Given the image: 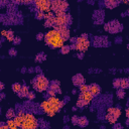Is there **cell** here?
<instances>
[{
    "instance_id": "cell-1",
    "label": "cell",
    "mask_w": 129,
    "mask_h": 129,
    "mask_svg": "<svg viewBox=\"0 0 129 129\" xmlns=\"http://www.w3.org/2000/svg\"><path fill=\"white\" fill-rule=\"evenodd\" d=\"M44 41L47 45L52 48H61L64 44V39L62 38L58 29L53 28L44 34Z\"/></svg>"
},
{
    "instance_id": "cell-2",
    "label": "cell",
    "mask_w": 129,
    "mask_h": 129,
    "mask_svg": "<svg viewBox=\"0 0 129 129\" xmlns=\"http://www.w3.org/2000/svg\"><path fill=\"white\" fill-rule=\"evenodd\" d=\"M49 81L47 80L46 77H44L43 75H38L32 82V86L34 88L35 91L37 92H44L48 89L49 87Z\"/></svg>"
},
{
    "instance_id": "cell-3",
    "label": "cell",
    "mask_w": 129,
    "mask_h": 129,
    "mask_svg": "<svg viewBox=\"0 0 129 129\" xmlns=\"http://www.w3.org/2000/svg\"><path fill=\"white\" fill-rule=\"evenodd\" d=\"M38 126H39V123H38L37 119L34 117V115L31 113H26L24 118H23V121H22L20 128H22V129H35Z\"/></svg>"
},
{
    "instance_id": "cell-4",
    "label": "cell",
    "mask_w": 129,
    "mask_h": 129,
    "mask_svg": "<svg viewBox=\"0 0 129 129\" xmlns=\"http://www.w3.org/2000/svg\"><path fill=\"white\" fill-rule=\"evenodd\" d=\"M94 98V95L88 90L85 92H81L79 96V100L77 101V107L78 108H83L87 105H89Z\"/></svg>"
},
{
    "instance_id": "cell-5",
    "label": "cell",
    "mask_w": 129,
    "mask_h": 129,
    "mask_svg": "<svg viewBox=\"0 0 129 129\" xmlns=\"http://www.w3.org/2000/svg\"><path fill=\"white\" fill-rule=\"evenodd\" d=\"M70 22H71V17L68 13H66V12L56 13V14H54V26H53V28L58 27V26H68Z\"/></svg>"
},
{
    "instance_id": "cell-6",
    "label": "cell",
    "mask_w": 129,
    "mask_h": 129,
    "mask_svg": "<svg viewBox=\"0 0 129 129\" xmlns=\"http://www.w3.org/2000/svg\"><path fill=\"white\" fill-rule=\"evenodd\" d=\"M90 46V40L88 38L87 35H81L79 36L77 39H76V42H75V48L81 52H85L88 50Z\"/></svg>"
},
{
    "instance_id": "cell-7",
    "label": "cell",
    "mask_w": 129,
    "mask_h": 129,
    "mask_svg": "<svg viewBox=\"0 0 129 129\" xmlns=\"http://www.w3.org/2000/svg\"><path fill=\"white\" fill-rule=\"evenodd\" d=\"M121 115V110L117 107H109L106 112V120L110 124H115Z\"/></svg>"
},
{
    "instance_id": "cell-8",
    "label": "cell",
    "mask_w": 129,
    "mask_h": 129,
    "mask_svg": "<svg viewBox=\"0 0 129 129\" xmlns=\"http://www.w3.org/2000/svg\"><path fill=\"white\" fill-rule=\"evenodd\" d=\"M69 8V3L67 0H51V10L56 13L66 12Z\"/></svg>"
},
{
    "instance_id": "cell-9",
    "label": "cell",
    "mask_w": 129,
    "mask_h": 129,
    "mask_svg": "<svg viewBox=\"0 0 129 129\" xmlns=\"http://www.w3.org/2000/svg\"><path fill=\"white\" fill-rule=\"evenodd\" d=\"M33 3L37 11L46 13L51 10V0H33Z\"/></svg>"
},
{
    "instance_id": "cell-10",
    "label": "cell",
    "mask_w": 129,
    "mask_h": 129,
    "mask_svg": "<svg viewBox=\"0 0 129 129\" xmlns=\"http://www.w3.org/2000/svg\"><path fill=\"white\" fill-rule=\"evenodd\" d=\"M47 100H48L50 106L52 107V109H53V111H54L55 113H57V112L62 108V106H63V102H62L60 99L56 98L55 96H50Z\"/></svg>"
},
{
    "instance_id": "cell-11",
    "label": "cell",
    "mask_w": 129,
    "mask_h": 129,
    "mask_svg": "<svg viewBox=\"0 0 129 129\" xmlns=\"http://www.w3.org/2000/svg\"><path fill=\"white\" fill-rule=\"evenodd\" d=\"M40 107H41V109L43 110V112H44L47 116H49V117H53V116L56 114V113L53 111V109H52V107L50 106V104H49V102H48L47 99L41 102Z\"/></svg>"
},
{
    "instance_id": "cell-12",
    "label": "cell",
    "mask_w": 129,
    "mask_h": 129,
    "mask_svg": "<svg viewBox=\"0 0 129 129\" xmlns=\"http://www.w3.org/2000/svg\"><path fill=\"white\" fill-rule=\"evenodd\" d=\"M47 93H48L49 96H55L56 94H59L60 93L59 84L56 83V82H53L52 84H50L48 89H47Z\"/></svg>"
},
{
    "instance_id": "cell-13",
    "label": "cell",
    "mask_w": 129,
    "mask_h": 129,
    "mask_svg": "<svg viewBox=\"0 0 129 129\" xmlns=\"http://www.w3.org/2000/svg\"><path fill=\"white\" fill-rule=\"evenodd\" d=\"M56 29L59 30L62 38L67 41L69 38H70V29L68 28V26H58V27H55Z\"/></svg>"
},
{
    "instance_id": "cell-14",
    "label": "cell",
    "mask_w": 129,
    "mask_h": 129,
    "mask_svg": "<svg viewBox=\"0 0 129 129\" xmlns=\"http://www.w3.org/2000/svg\"><path fill=\"white\" fill-rule=\"evenodd\" d=\"M73 83H74L75 86L80 87L81 85L85 84V79H84V77H83L82 75L78 74V75H76V76L73 78Z\"/></svg>"
},
{
    "instance_id": "cell-15",
    "label": "cell",
    "mask_w": 129,
    "mask_h": 129,
    "mask_svg": "<svg viewBox=\"0 0 129 129\" xmlns=\"http://www.w3.org/2000/svg\"><path fill=\"white\" fill-rule=\"evenodd\" d=\"M89 91L94 95V96H98L101 93V88L99 85L97 84H92L89 86Z\"/></svg>"
},
{
    "instance_id": "cell-16",
    "label": "cell",
    "mask_w": 129,
    "mask_h": 129,
    "mask_svg": "<svg viewBox=\"0 0 129 129\" xmlns=\"http://www.w3.org/2000/svg\"><path fill=\"white\" fill-rule=\"evenodd\" d=\"M1 34H2V36L5 37L8 41H14V39H15L14 34H13V32H12L11 30H2Z\"/></svg>"
},
{
    "instance_id": "cell-17",
    "label": "cell",
    "mask_w": 129,
    "mask_h": 129,
    "mask_svg": "<svg viewBox=\"0 0 129 129\" xmlns=\"http://www.w3.org/2000/svg\"><path fill=\"white\" fill-rule=\"evenodd\" d=\"M17 94H18V96H19L20 98L27 97V95L29 94V89H28V87H27V86H25V85H23V86L21 87L20 91H19Z\"/></svg>"
},
{
    "instance_id": "cell-18",
    "label": "cell",
    "mask_w": 129,
    "mask_h": 129,
    "mask_svg": "<svg viewBox=\"0 0 129 129\" xmlns=\"http://www.w3.org/2000/svg\"><path fill=\"white\" fill-rule=\"evenodd\" d=\"M88 123H89V121H88V119L86 117H79V119H78V125L79 126L85 127V126L88 125Z\"/></svg>"
},
{
    "instance_id": "cell-19",
    "label": "cell",
    "mask_w": 129,
    "mask_h": 129,
    "mask_svg": "<svg viewBox=\"0 0 129 129\" xmlns=\"http://www.w3.org/2000/svg\"><path fill=\"white\" fill-rule=\"evenodd\" d=\"M9 129H17L18 128V125L16 124V122L14 121V119H8V121L6 122Z\"/></svg>"
},
{
    "instance_id": "cell-20",
    "label": "cell",
    "mask_w": 129,
    "mask_h": 129,
    "mask_svg": "<svg viewBox=\"0 0 129 129\" xmlns=\"http://www.w3.org/2000/svg\"><path fill=\"white\" fill-rule=\"evenodd\" d=\"M120 88L121 89L129 88V80L128 79H120Z\"/></svg>"
},
{
    "instance_id": "cell-21",
    "label": "cell",
    "mask_w": 129,
    "mask_h": 129,
    "mask_svg": "<svg viewBox=\"0 0 129 129\" xmlns=\"http://www.w3.org/2000/svg\"><path fill=\"white\" fill-rule=\"evenodd\" d=\"M118 4V0H105V5L109 8H113Z\"/></svg>"
},
{
    "instance_id": "cell-22",
    "label": "cell",
    "mask_w": 129,
    "mask_h": 129,
    "mask_svg": "<svg viewBox=\"0 0 129 129\" xmlns=\"http://www.w3.org/2000/svg\"><path fill=\"white\" fill-rule=\"evenodd\" d=\"M15 116H16V114H15V111H14L13 109L7 110V112H6V117H7V119H13Z\"/></svg>"
},
{
    "instance_id": "cell-23",
    "label": "cell",
    "mask_w": 129,
    "mask_h": 129,
    "mask_svg": "<svg viewBox=\"0 0 129 129\" xmlns=\"http://www.w3.org/2000/svg\"><path fill=\"white\" fill-rule=\"evenodd\" d=\"M21 87H22V86H21L19 83H14V84L12 85V91H13L14 93H18V92L20 91Z\"/></svg>"
},
{
    "instance_id": "cell-24",
    "label": "cell",
    "mask_w": 129,
    "mask_h": 129,
    "mask_svg": "<svg viewBox=\"0 0 129 129\" xmlns=\"http://www.w3.org/2000/svg\"><path fill=\"white\" fill-rule=\"evenodd\" d=\"M70 50H71V47H70V46H68V45H63V46L60 48V52H61L62 54L69 53V52H70Z\"/></svg>"
},
{
    "instance_id": "cell-25",
    "label": "cell",
    "mask_w": 129,
    "mask_h": 129,
    "mask_svg": "<svg viewBox=\"0 0 129 129\" xmlns=\"http://www.w3.org/2000/svg\"><path fill=\"white\" fill-rule=\"evenodd\" d=\"M117 96H118V98H124V96H125V92H124V89H121V88H119L118 90H117Z\"/></svg>"
},
{
    "instance_id": "cell-26",
    "label": "cell",
    "mask_w": 129,
    "mask_h": 129,
    "mask_svg": "<svg viewBox=\"0 0 129 129\" xmlns=\"http://www.w3.org/2000/svg\"><path fill=\"white\" fill-rule=\"evenodd\" d=\"M14 2L17 4H30L33 0H14Z\"/></svg>"
},
{
    "instance_id": "cell-27",
    "label": "cell",
    "mask_w": 129,
    "mask_h": 129,
    "mask_svg": "<svg viewBox=\"0 0 129 129\" xmlns=\"http://www.w3.org/2000/svg\"><path fill=\"white\" fill-rule=\"evenodd\" d=\"M79 90H80V92L88 91V90H89V86H87L86 84H83V85H81V86L79 87Z\"/></svg>"
},
{
    "instance_id": "cell-28",
    "label": "cell",
    "mask_w": 129,
    "mask_h": 129,
    "mask_svg": "<svg viewBox=\"0 0 129 129\" xmlns=\"http://www.w3.org/2000/svg\"><path fill=\"white\" fill-rule=\"evenodd\" d=\"M44 12H41V11H37L36 13V18L37 19H44Z\"/></svg>"
},
{
    "instance_id": "cell-29",
    "label": "cell",
    "mask_w": 129,
    "mask_h": 129,
    "mask_svg": "<svg viewBox=\"0 0 129 129\" xmlns=\"http://www.w3.org/2000/svg\"><path fill=\"white\" fill-rule=\"evenodd\" d=\"M113 87L116 88V89H119L120 88V79H116L113 82Z\"/></svg>"
},
{
    "instance_id": "cell-30",
    "label": "cell",
    "mask_w": 129,
    "mask_h": 129,
    "mask_svg": "<svg viewBox=\"0 0 129 129\" xmlns=\"http://www.w3.org/2000/svg\"><path fill=\"white\" fill-rule=\"evenodd\" d=\"M27 98H28L29 100H33V99L35 98V95H34V93H31V92H29V94L27 95Z\"/></svg>"
},
{
    "instance_id": "cell-31",
    "label": "cell",
    "mask_w": 129,
    "mask_h": 129,
    "mask_svg": "<svg viewBox=\"0 0 129 129\" xmlns=\"http://www.w3.org/2000/svg\"><path fill=\"white\" fill-rule=\"evenodd\" d=\"M8 128H9V127H8L7 123H6V124H3V123H2V124L0 125V129H8Z\"/></svg>"
},
{
    "instance_id": "cell-32",
    "label": "cell",
    "mask_w": 129,
    "mask_h": 129,
    "mask_svg": "<svg viewBox=\"0 0 129 129\" xmlns=\"http://www.w3.org/2000/svg\"><path fill=\"white\" fill-rule=\"evenodd\" d=\"M42 37L44 38V35H42V34H37V35H36V38H37L38 40H39V39H41Z\"/></svg>"
},
{
    "instance_id": "cell-33",
    "label": "cell",
    "mask_w": 129,
    "mask_h": 129,
    "mask_svg": "<svg viewBox=\"0 0 129 129\" xmlns=\"http://www.w3.org/2000/svg\"><path fill=\"white\" fill-rule=\"evenodd\" d=\"M13 42H14V43H19V42H20V38H19V37H16Z\"/></svg>"
},
{
    "instance_id": "cell-34",
    "label": "cell",
    "mask_w": 129,
    "mask_h": 129,
    "mask_svg": "<svg viewBox=\"0 0 129 129\" xmlns=\"http://www.w3.org/2000/svg\"><path fill=\"white\" fill-rule=\"evenodd\" d=\"M9 53H10V55H14V54H16V51H15L14 49H11V50L9 51Z\"/></svg>"
},
{
    "instance_id": "cell-35",
    "label": "cell",
    "mask_w": 129,
    "mask_h": 129,
    "mask_svg": "<svg viewBox=\"0 0 129 129\" xmlns=\"http://www.w3.org/2000/svg\"><path fill=\"white\" fill-rule=\"evenodd\" d=\"M126 117H127L128 120H129V108H127V110H126Z\"/></svg>"
},
{
    "instance_id": "cell-36",
    "label": "cell",
    "mask_w": 129,
    "mask_h": 129,
    "mask_svg": "<svg viewBox=\"0 0 129 129\" xmlns=\"http://www.w3.org/2000/svg\"><path fill=\"white\" fill-rule=\"evenodd\" d=\"M122 1H123L124 3H127V4L129 5V0H122Z\"/></svg>"
},
{
    "instance_id": "cell-37",
    "label": "cell",
    "mask_w": 129,
    "mask_h": 129,
    "mask_svg": "<svg viewBox=\"0 0 129 129\" xmlns=\"http://www.w3.org/2000/svg\"><path fill=\"white\" fill-rule=\"evenodd\" d=\"M0 86H1V90H3V88H4V84H3V83H1V84H0Z\"/></svg>"
},
{
    "instance_id": "cell-38",
    "label": "cell",
    "mask_w": 129,
    "mask_h": 129,
    "mask_svg": "<svg viewBox=\"0 0 129 129\" xmlns=\"http://www.w3.org/2000/svg\"><path fill=\"white\" fill-rule=\"evenodd\" d=\"M128 12H129V9H128Z\"/></svg>"
}]
</instances>
